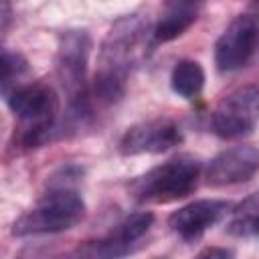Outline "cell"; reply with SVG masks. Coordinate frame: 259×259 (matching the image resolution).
<instances>
[{
  "label": "cell",
  "mask_w": 259,
  "mask_h": 259,
  "mask_svg": "<svg viewBox=\"0 0 259 259\" xmlns=\"http://www.w3.org/2000/svg\"><path fill=\"white\" fill-rule=\"evenodd\" d=\"M26 59L20 53H12L8 49L2 51V91L4 95L12 91L18 83V79L26 73Z\"/></svg>",
  "instance_id": "obj_14"
},
{
  "label": "cell",
  "mask_w": 259,
  "mask_h": 259,
  "mask_svg": "<svg viewBox=\"0 0 259 259\" xmlns=\"http://www.w3.org/2000/svg\"><path fill=\"white\" fill-rule=\"evenodd\" d=\"M233 210L231 202L219 198H202L188 202L168 217V227L182 241H196L208 229L219 225Z\"/></svg>",
  "instance_id": "obj_10"
},
{
  "label": "cell",
  "mask_w": 259,
  "mask_h": 259,
  "mask_svg": "<svg viewBox=\"0 0 259 259\" xmlns=\"http://www.w3.org/2000/svg\"><path fill=\"white\" fill-rule=\"evenodd\" d=\"M259 51V16L239 14L223 30L214 45V63L221 73L247 67Z\"/></svg>",
  "instance_id": "obj_7"
},
{
  "label": "cell",
  "mask_w": 259,
  "mask_h": 259,
  "mask_svg": "<svg viewBox=\"0 0 259 259\" xmlns=\"http://www.w3.org/2000/svg\"><path fill=\"white\" fill-rule=\"evenodd\" d=\"M170 85L182 99H196L204 87V71L200 63L192 59L178 61L170 73Z\"/></svg>",
  "instance_id": "obj_12"
},
{
  "label": "cell",
  "mask_w": 259,
  "mask_h": 259,
  "mask_svg": "<svg viewBox=\"0 0 259 259\" xmlns=\"http://www.w3.org/2000/svg\"><path fill=\"white\" fill-rule=\"evenodd\" d=\"M182 142L180 125L170 117H152L127 127L119 140L121 156L162 154Z\"/></svg>",
  "instance_id": "obj_8"
},
{
  "label": "cell",
  "mask_w": 259,
  "mask_h": 259,
  "mask_svg": "<svg viewBox=\"0 0 259 259\" xmlns=\"http://www.w3.org/2000/svg\"><path fill=\"white\" fill-rule=\"evenodd\" d=\"M194 259H235V253L227 247H204Z\"/></svg>",
  "instance_id": "obj_15"
},
{
  "label": "cell",
  "mask_w": 259,
  "mask_h": 259,
  "mask_svg": "<svg viewBox=\"0 0 259 259\" xmlns=\"http://www.w3.org/2000/svg\"><path fill=\"white\" fill-rule=\"evenodd\" d=\"M91 36L85 28H69L59 36L55 71L69 101V121L79 127L93 117L91 89L87 83V63Z\"/></svg>",
  "instance_id": "obj_2"
},
{
  "label": "cell",
  "mask_w": 259,
  "mask_h": 259,
  "mask_svg": "<svg viewBox=\"0 0 259 259\" xmlns=\"http://www.w3.org/2000/svg\"><path fill=\"white\" fill-rule=\"evenodd\" d=\"M154 259H168V257H154Z\"/></svg>",
  "instance_id": "obj_16"
},
{
  "label": "cell",
  "mask_w": 259,
  "mask_h": 259,
  "mask_svg": "<svg viewBox=\"0 0 259 259\" xmlns=\"http://www.w3.org/2000/svg\"><path fill=\"white\" fill-rule=\"evenodd\" d=\"M148 16L140 12L123 14L107 30L99 49V67L91 87V103L109 107L125 93V81L136 65L148 36H152Z\"/></svg>",
  "instance_id": "obj_1"
},
{
  "label": "cell",
  "mask_w": 259,
  "mask_h": 259,
  "mask_svg": "<svg viewBox=\"0 0 259 259\" xmlns=\"http://www.w3.org/2000/svg\"><path fill=\"white\" fill-rule=\"evenodd\" d=\"M200 178V162L190 154L170 158L130 182V194L138 202L166 204L190 196Z\"/></svg>",
  "instance_id": "obj_4"
},
{
  "label": "cell",
  "mask_w": 259,
  "mask_h": 259,
  "mask_svg": "<svg viewBox=\"0 0 259 259\" xmlns=\"http://www.w3.org/2000/svg\"><path fill=\"white\" fill-rule=\"evenodd\" d=\"M85 217V202L75 188L53 186L12 225L14 237L55 235L73 229Z\"/></svg>",
  "instance_id": "obj_5"
},
{
  "label": "cell",
  "mask_w": 259,
  "mask_h": 259,
  "mask_svg": "<svg viewBox=\"0 0 259 259\" xmlns=\"http://www.w3.org/2000/svg\"><path fill=\"white\" fill-rule=\"evenodd\" d=\"M259 121V83L239 85L212 109V132L223 140L249 136Z\"/></svg>",
  "instance_id": "obj_6"
},
{
  "label": "cell",
  "mask_w": 259,
  "mask_h": 259,
  "mask_svg": "<svg viewBox=\"0 0 259 259\" xmlns=\"http://www.w3.org/2000/svg\"><path fill=\"white\" fill-rule=\"evenodd\" d=\"M227 233L233 237H257L259 235V190L241 200L227 223Z\"/></svg>",
  "instance_id": "obj_13"
},
{
  "label": "cell",
  "mask_w": 259,
  "mask_h": 259,
  "mask_svg": "<svg viewBox=\"0 0 259 259\" xmlns=\"http://www.w3.org/2000/svg\"><path fill=\"white\" fill-rule=\"evenodd\" d=\"M259 172V148L241 144L219 152L206 166L204 178L208 186L223 188L243 184Z\"/></svg>",
  "instance_id": "obj_9"
},
{
  "label": "cell",
  "mask_w": 259,
  "mask_h": 259,
  "mask_svg": "<svg viewBox=\"0 0 259 259\" xmlns=\"http://www.w3.org/2000/svg\"><path fill=\"white\" fill-rule=\"evenodd\" d=\"M6 103L18 119V146L32 150L49 142L59 113V99L51 85L20 83L6 93Z\"/></svg>",
  "instance_id": "obj_3"
},
{
  "label": "cell",
  "mask_w": 259,
  "mask_h": 259,
  "mask_svg": "<svg viewBox=\"0 0 259 259\" xmlns=\"http://www.w3.org/2000/svg\"><path fill=\"white\" fill-rule=\"evenodd\" d=\"M200 4L194 2H170L164 6L160 20L152 28V38L156 42H170L184 34L198 18Z\"/></svg>",
  "instance_id": "obj_11"
}]
</instances>
